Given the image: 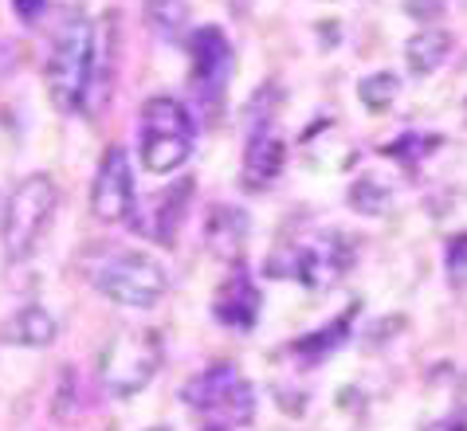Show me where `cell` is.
<instances>
[{
	"label": "cell",
	"instance_id": "cell-14",
	"mask_svg": "<svg viewBox=\"0 0 467 431\" xmlns=\"http://www.w3.org/2000/svg\"><path fill=\"white\" fill-rule=\"evenodd\" d=\"M56 334H59V325L44 306H20L5 322V330H0V337H5L8 345H28V349L51 345L56 342Z\"/></svg>",
	"mask_w": 467,
	"mask_h": 431
},
{
	"label": "cell",
	"instance_id": "cell-1",
	"mask_svg": "<svg viewBox=\"0 0 467 431\" xmlns=\"http://www.w3.org/2000/svg\"><path fill=\"white\" fill-rule=\"evenodd\" d=\"M90 63H95V24L71 12L59 24L47 56V95L63 114H75L87 102Z\"/></svg>",
	"mask_w": 467,
	"mask_h": 431
},
{
	"label": "cell",
	"instance_id": "cell-10",
	"mask_svg": "<svg viewBox=\"0 0 467 431\" xmlns=\"http://www.w3.org/2000/svg\"><path fill=\"white\" fill-rule=\"evenodd\" d=\"M134 208V173H130V153L122 146H107L90 185V212L102 224H119Z\"/></svg>",
	"mask_w": 467,
	"mask_h": 431
},
{
	"label": "cell",
	"instance_id": "cell-15",
	"mask_svg": "<svg viewBox=\"0 0 467 431\" xmlns=\"http://www.w3.org/2000/svg\"><path fill=\"white\" fill-rule=\"evenodd\" d=\"M448 56H451V36L444 28H420L417 36H409V44H405V63L412 75L440 71Z\"/></svg>",
	"mask_w": 467,
	"mask_h": 431
},
{
	"label": "cell",
	"instance_id": "cell-21",
	"mask_svg": "<svg viewBox=\"0 0 467 431\" xmlns=\"http://www.w3.org/2000/svg\"><path fill=\"white\" fill-rule=\"evenodd\" d=\"M444 263H448V279L456 286H463L467 282V235H451Z\"/></svg>",
	"mask_w": 467,
	"mask_h": 431
},
{
	"label": "cell",
	"instance_id": "cell-13",
	"mask_svg": "<svg viewBox=\"0 0 467 431\" xmlns=\"http://www.w3.org/2000/svg\"><path fill=\"white\" fill-rule=\"evenodd\" d=\"M189 196H192V180H177L165 192H158L153 200L146 204V216L138 220V228L150 235L153 243L170 247L173 235L181 228V220H185V208H189Z\"/></svg>",
	"mask_w": 467,
	"mask_h": 431
},
{
	"label": "cell",
	"instance_id": "cell-11",
	"mask_svg": "<svg viewBox=\"0 0 467 431\" xmlns=\"http://www.w3.org/2000/svg\"><path fill=\"white\" fill-rule=\"evenodd\" d=\"M213 313H216L220 325H228V330H252L255 325V318H259V291H255L248 267H236L224 282H220V291L213 298Z\"/></svg>",
	"mask_w": 467,
	"mask_h": 431
},
{
	"label": "cell",
	"instance_id": "cell-4",
	"mask_svg": "<svg viewBox=\"0 0 467 431\" xmlns=\"http://www.w3.org/2000/svg\"><path fill=\"white\" fill-rule=\"evenodd\" d=\"M56 204H59V192L47 173H32L12 189L5 212H0V240H5V255L12 263H20V259H28L36 251L44 228L56 216Z\"/></svg>",
	"mask_w": 467,
	"mask_h": 431
},
{
	"label": "cell",
	"instance_id": "cell-22",
	"mask_svg": "<svg viewBox=\"0 0 467 431\" xmlns=\"http://www.w3.org/2000/svg\"><path fill=\"white\" fill-rule=\"evenodd\" d=\"M47 0H12V8H16V16L24 24H32V20H40V12H44Z\"/></svg>",
	"mask_w": 467,
	"mask_h": 431
},
{
	"label": "cell",
	"instance_id": "cell-25",
	"mask_svg": "<svg viewBox=\"0 0 467 431\" xmlns=\"http://www.w3.org/2000/svg\"><path fill=\"white\" fill-rule=\"evenodd\" d=\"M153 431H161V427H153Z\"/></svg>",
	"mask_w": 467,
	"mask_h": 431
},
{
	"label": "cell",
	"instance_id": "cell-23",
	"mask_svg": "<svg viewBox=\"0 0 467 431\" xmlns=\"http://www.w3.org/2000/svg\"><path fill=\"white\" fill-rule=\"evenodd\" d=\"M432 431H467V424H436Z\"/></svg>",
	"mask_w": 467,
	"mask_h": 431
},
{
	"label": "cell",
	"instance_id": "cell-24",
	"mask_svg": "<svg viewBox=\"0 0 467 431\" xmlns=\"http://www.w3.org/2000/svg\"><path fill=\"white\" fill-rule=\"evenodd\" d=\"M209 431H224V427H209Z\"/></svg>",
	"mask_w": 467,
	"mask_h": 431
},
{
	"label": "cell",
	"instance_id": "cell-18",
	"mask_svg": "<svg viewBox=\"0 0 467 431\" xmlns=\"http://www.w3.org/2000/svg\"><path fill=\"white\" fill-rule=\"evenodd\" d=\"M389 200H393V192H389L378 177H358L354 189H349V208L361 216H381Z\"/></svg>",
	"mask_w": 467,
	"mask_h": 431
},
{
	"label": "cell",
	"instance_id": "cell-9",
	"mask_svg": "<svg viewBox=\"0 0 467 431\" xmlns=\"http://www.w3.org/2000/svg\"><path fill=\"white\" fill-rule=\"evenodd\" d=\"M283 165H287V146L271 126V110L252 107L248 141H244V161H240V185L248 192H267L279 180Z\"/></svg>",
	"mask_w": 467,
	"mask_h": 431
},
{
	"label": "cell",
	"instance_id": "cell-8",
	"mask_svg": "<svg viewBox=\"0 0 467 431\" xmlns=\"http://www.w3.org/2000/svg\"><path fill=\"white\" fill-rule=\"evenodd\" d=\"M181 400L197 412H228L232 420H248L255 408L252 385L244 381V373L232 361H216L209 369H201L181 388Z\"/></svg>",
	"mask_w": 467,
	"mask_h": 431
},
{
	"label": "cell",
	"instance_id": "cell-2",
	"mask_svg": "<svg viewBox=\"0 0 467 431\" xmlns=\"http://www.w3.org/2000/svg\"><path fill=\"white\" fill-rule=\"evenodd\" d=\"M354 263V240L342 231L310 235V240L283 243L279 251L267 255V274L271 279H298L310 291H327L338 282Z\"/></svg>",
	"mask_w": 467,
	"mask_h": 431
},
{
	"label": "cell",
	"instance_id": "cell-19",
	"mask_svg": "<svg viewBox=\"0 0 467 431\" xmlns=\"http://www.w3.org/2000/svg\"><path fill=\"white\" fill-rule=\"evenodd\" d=\"M397 90H400V78L393 71H378L358 83V98H361V107H369V110H389Z\"/></svg>",
	"mask_w": 467,
	"mask_h": 431
},
{
	"label": "cell",
	"instance_id": "cell-7",
	"mask_svg": "<svg viewBox=\"0 0 467 431\" xmlns=\"http://www.w3.org/2000/svg\"><path fill=\"white\" fill-rule=\"evenodd\" d=\"M189 87L197 95L201 110H220L232 83V67H236V56H232V44L220 28H197L189 36Z\"/></svg>",
	"mask_w": 467,
	"mask_h": 431
},
{
	"label": "cell",
	"instance_id": "cell-20",
	"mask_svg": "<svg viewBox=\"0 0 467 431\" xmlns=\"http://www.w3.org/2000/svg\"><path fill=\"white\" fill-rule=\"evenodd\" d=\"M436 141H440V138H428V134H405V138L389 141L381 153H385V157H397V161H405V165H417L420 157H428V153L436 149Z\"/></svg>",
	"mask_w": 467,
	"mask_h": 431
},
{
	"label": "cell",
	"instance_id": "cell-26",
	"mask_svg": "<svg viewBox=\"0 0 467 431\" xmlns=\"http://www.w3.org/2000/svg\"><path fill=\"white\" fill-rule=\"evenodd\" d=\"M0 212H5V208H0Z\"/></svg>",
	"mask_w": 467,
	"mask_h": 431
},
{
	"label": "cell",
	"instance_id": "cell-16",
	"mask_svg": "<svg viewBox=\"0 0 467 431\" xmlns=\"http://www.w3.org/2000/svg\"><path fill=\"white\" fill-rule=\"evenodd\" d=\"M141 12H146V28L165 44H177L189 32V0H146Z\"/></svg>",
	"mask_w": 467,
	"mask_h": 431
},
{
	"label": "cell",
	"instance_id": "cell-17",
	"mask_svg": "<svg viewBox=\"0 0 467 431\" xmlns=\"http://www.w3.org/2000/svg\"><path fill=\"white\" fill-rule=\"evenodd\" d=\"M354 310H358V306H349L342 318H334L330 325H322L318 334H306L303 342H295V345H291V353H298V357H306V361H322L330 349H338V345L346 342L349 322H354Z\"/></svg>",
	"mask_w": 467,
	"mask_h": 431
},
{
	"label": "cell",
	"instance_id": "cell-6",
	"mask_svg": "<svg viewBox=\"0 0 467 431\" xmlns=\"http://www.w3.org/2000/svg\"><path fill=\"white\" fill-rule=\"evenodd\" d=\"M95 286L110 298V303L146 310V306H158L165 298V291H170V274H165V267L158 259H150L146 251H122L99 267Z\"/></svg>",
	"mask_w": 467,
	"mask_h": 431
},
{
	"label": "cell",
	"instance_id": "cell-3",
	"mask_svg": "<svg viewBox=\"0 0 467 431\" xmlns=\"http://www.w3.org/2000/svg\"><path fill=\"white\" fill-rule=\"evenodd\" d=\"M138 134H141V165L150 173L165 177L189 161L192 141H197V122H192V114L177 98L158 95L141 107Z\"/></svg>",
	"mask_w": 467,
	"mask_h": 431
},
{
	"label": "cell",
	"instance_id": "cell-5",
	"mask_svg": "<svg viewBox=\"0 0 467 431\" xmlns=\"http://www.w3.org/2000/svg\"><path fill=\"white\" fill-rule=\"evenodd\" d=\"M161 369V337L153 330H122L110 337L99 357V381L110 396H134Z\"/></svg>",
	"mask_w": 467,
	"mask_h": 431
},
{
	"label": "cell",
	"instance_id": "cell-12",
	"mask_svg": "<svg viewBox=\"0 0 467 431\" xmlns=\"http://www.w3.org/2000/svg\"><path fill=\"white\" fill-rule=\"evenodd\" d=\"M248 235H252V220L244 208L232 204H216L209 220H204V243L216 259L224 263H240L244 251H248Z\"/></svg>",
	"mask_w": 467,
	"mask_h": 431
}]
</instances>
